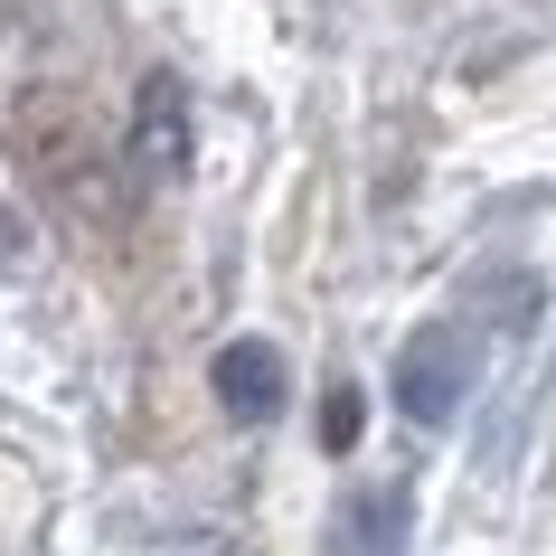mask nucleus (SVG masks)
Wrapping results in <instances>:
<instances>
[{
    "instance_id": "nucleus-1",
    "label": "nucleus",
    "mask_w": 556,
    "mask_h": 556,
    "mask_svg": "<svg viewBox=\"0 0 556 556\" xmlns=\"http://www.w3.org/2000/svg\"><path fill=\"white\" fill-rule=\"evenodd\" d=\"M387 387H396V415H406V425L443 434V425L471 406V387H481V330L471 321H425Z\"/></svg>"
},
{
    "instance_id": "nucleus-2",
    "label": "nucleus",
    "mask_w": 556,
    "mask_h": 556,
    "mask_svg": "<svg viewBox=\"0 0 556 556\" xmlns=\"http://www.w3.org/2000/svg\"><path fill=\"white\" fill-rule=\"evenodd\" d=\"M199 161V114H189V86H179L170 66H151L142 86H132V170L179 189Z\"/></svg>"
},
{
    "instance_id": "nucleus-3",
    "label": "nucleus",
    "mask_w": 556,
    "mask_h": 556,
    "mask_svg": "<svg viewBox=\"0 0 556 556\" xmlns=\"http://www.w3.org/2000/svg\"><path fill=\"white\" fill-rule=\"evenodd\" d=\"M415 538V491L406 481H358L330 519V556H406Z\"/></svg>"
},
{
    "instance_id": "nucleus-4",
    "label": "nucleus",
    "mask_w": 556,
    "mask_h": 556,
    "mask_svg": "<svg viewBox=\"0 0 556 556\" xmlns=\"http://www.w3.org/2000/svg\"><path fill=\"white\" fill-rule=\"evenodd\" d=\"M207 378H217V406H227L236 425H274V415H283V396H293V368H283V350H274V340H227Z\"/></svg>"
},
{
    "instance_id": "nucleus-5",
    "label": "nucleus",
    "mask_w": 556,
    "mask_h": 556,
    "mask_svg": "<svg viewBox=\"0 0 556 556\" xmlns=\"http://www.w3.org/2000/svg\"><path fill=\"white\" fill-rule=\"evenodd\" d=\"M453 312H463L471 330H528L538 312H547V283H538L528 264H481V274H463Z\"/></svg>"
},
{
    "instance_id": "nucleus-6",
    "label": "nucleus",
    "mask_w": 556,
    "mask_h": 556,
    "mask_svg": "<svg viewBox=\"0 0 556 556\" xmlns=\"http://www.w3.org/2000/svg\"><path fill=\"white\" fill-rule=\"evenodd\" d=\"M358 415H368V396L340 378V387H330V406H321V443H330V453H350V443H358Z\"/></svg>"
},
{
    "instance_id": "nucleus-7",
    "label": "nucleus",
    "mask_w": 556,
    "mask_h": 556,
    "mask_svg": "<svg viewBox=\"0 0 556 556\" xmlns=\"http://www.w3.org/2000/svg\"><path fill=\"white\" fill-rule=\"evenodd\" d=\"M0 264H29V217L20 207H0Z\"/></svg>"
}]
</instances>
